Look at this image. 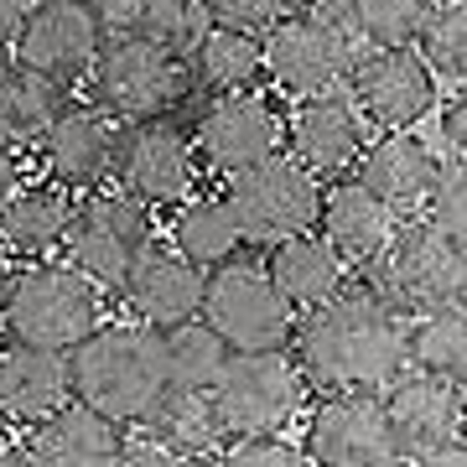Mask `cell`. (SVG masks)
<instances>
[{"label":"cell","mask_w":467,"mask_h":467,"mask_svg":"<svg viewBox=\"0 0 467 467\" xmlns=\"http://www.w3.org/2000/svg\"><path fill=\"white\" fill-rule=\"evenodd\" d=\"M291 343H296L301 379L327 395H379L410 364L400 312L368 285L333 291L327 301L296 312Z\"/></svg>","instance_id":"6da1fadb"},{"label":"cell","mask_w":467,"mask_h":467,"mask_svg":"<svg viewBox=\"0 0 467 467\" xmlns=\"http://www.w3.org/2000/svg\"><path fill=\"white\" fill-rule=\"evenodd\" d=\"M67 389L119 426L140 420L167 389L161 333L146 322H99L84 343L67 348Z\"/></svg>","instance_id":"7a4b0ae2"},{"label":"cell","mask_w":467,"mask_h":467,"mask_svg":"<svg viewBox=\"0 0 467 467\" xmlns=\"http://www.w3.org/2000/svg\"><path fill=\"white\" fill-rule=\"evenodd\" d=\"M462 244L431 229L426 218L405 213L384 239V250L364 260V285L395 312L426 317L441 306H462Z\"/></svg>","instance_id":"3957f363"},{"label":"cell","mask_w":467,"mask_h":467,"mask_svg":"<svg viewBox=\"0 0 467 467\" xmlns=\"http://www.w3.org/2000/svg\"><path fill=\"white\" fill-rule=\"evenodd\" d=\"M99 317H104L99 285L84 281L67 260L63 265L36 260V265L16 270L11 285H5V301H0V327L16 343L52 353H67L73 343H84L99 327Z\"/></svg>","instance_id":"277c9868"},{"label":"cell","mask_w":467,"mask_h":467,"mask_svg":"<svg viewBox=\"0 0 467 467\" xmlns=\"http://www.w3.org/2000/svg\"><path fill=\"white\" fill-rule=\"evenodd\" d=\"M187 94H192L187 63L146 42L140 32H104L88 57V99L119 125L161 119Z\"/></svg>","instance_id":"5b68a950"},{"label":"cell","mask_w":467,"mask_h":467,"mask_svg":"<svg viewBox=\"0 0 467 467\" xmlns=\"http://www.w3.org/2000/svg\"><path fill=\"white\" fill-rule=\"evenodd\" d=\"M223 202H229L234 223H239V239L250 244H275L285 234L317 229V208H322V177L306 171L291 156V150H270L250 167L229 171V187H223Z\"/></svg>","instance_id":"8992f818"},{"label":"cell","mask_w":467,"mask_h":467,"mask_svg":"<svg viewBox=\"0 0 467 467\" xmlns=\"http://www.w3.org/2000/svg\"><path fill=\"white\" fill-rule=\"evenodd\" d=\"M198 317L229 343V353L285 348L291 327H296L291 301L275 291L265 265H250V260H223V265H213V275H202Z\"/></svg>","instance_id":"52a82bcc"},{"label":"cell","mask_w":467,"mask_h":467,"mask_svg":"<svg viewBox=\"0 0 467 467\" xmlns=\"http://www.w3.org/2000/svg\"><path fill=\"white\" fill-rule=\"evenodd\" d=\"M63 244H67V265L84 281L119 296V281H125L130 260L150 244V208L135 202L130 192H119V187L115 192L88 187L84 198H73Z\"/></svg>","instance_id":"ba28073f"},{"label":"cell","mask_w":467,"mask_h":467,"mask_svg":"<svg viewBox=\"0 0 467 467\" xmlns=\"http://www.w3.org/2000/svg\"><path fill=\"white\" fill-rule=\"evenodd\" d=\"M213 405L229 436H270L301 410L306 379L296 358L285 348H260V353H229L223 374L213 379Z\"/></svg>","instance_id":"9c48e42d"},{"label":"cell","mask_w":467,"mask_h":467,"mask_svg":"<svg viewBox=\"0 0 467 467\" xmlns=\"http://www.w3.org/2000/svg\"><path fill=\"white\" fill-rule=\"evenodd\" d=\"M353 57H358V47H353L348 26L312 16V11H291L260 32V73L291 99L337 88L348 78Z\"/></svg>","instance_id":"30bf717a"},{"label":"cell","mask_w":467,"mask_h":467,"mask_svg":"<svg viewBox=\"0 0 467 467\" xmlns=\"http://www.w3.org/2000/svg\"><path fill=\"white\" fill-rule=\"evenodd\" d=\"M109 182L130 192L146 208H177L198 187V156L182 130H171L161 119H135L119 125L115 156H109Z\"/></svg>","instance_id":"8fae6325"},{"label":"cell","mask_w":467,"mask_h":467,"mask_svg":"<svg viewBox=\"0 0 467 467\" xmlns=\"http://www.w3.org/2000/svg\"><path fill=\"white\" fill-rule=\"evenodd\" d=\"M343 88L374 130H410L436 109V73L416 57V47H368L353 57Z\"/></svg>","instance_id":"7c38bea8"},{"label":"cell","mask_w":467,"mask_h":467,"mask_svg":"<svg viewBox=\"0 0 467 467\" xmlns=\"http://www.w3.org/2000/svg\"><path fill=\"white\" fill-rule=\"evenodd\" d=\"M312 467H405L379 395H327L306 420Z\"/></svg>","instance_id":"4fadbf2b"},{"label":"cell","mask_w":467,"mask_h":467,"mask_svg":"<svg viewBox=\"0 0 467 467\" xmlns=\"http://www.w3.org/2000/svg\"><path fill=\"white\" fill-rule=\"evenodd\" d=\"M281 146H285V115L254 88L213 94V104L202 109L198 130H192L198 167L218 171V177L250 167V161H260V156H270Z\"/></svg>","instance_id":"5bb4252c"},{"label":"cell","mask_w":467,"mask_h":467,"mask_svg":"<svg viewBox=\"0 0 467 467\" xmlns=\"http://www.w3.org/2000/svg\"><path fill=\"white\" fill-rule=\"evenodd\" d=\"M99 36V21L84 0H26V16L11 36V52H16V63L47 73L57 84H73L78 73H88Z\"/></svg>","instance_id":"9a60e30c"},{"label":"cell","mask_w":467,"mask_h":467,"mask_svg":"<svg viewBox=\"0 0 467 467\" xmlns=\"http://www.w3.org/2000/svg\"><path fill=\"white\" fill-rule=\"evenodd\" d=\"M364 115L353 109L348 88H322V94H301L285 115V146L306 171L317 177H348L358 150H364Z\"/></svg>","instance_id":"2e32d148"},{"label":"cell","mask_w":467,"mask_h":467,"mask_svg":"<svg viewBox=\"0 0 467 467\" xmlns=\"http://www.w3.org/2000/svg\"><path fill=\"white\" fill-rule=\"evenodd\" d=\"M119 119H109L99 104H63V115L52 119V130L36 140L47 156V177L67 192H88V187L109 182V156H115Z\"/></svg>","instance_id":"e0dca14e"},{"label":"cell","mask_w":467,"mask_h":467,"mask_svg":"<svg viewBox=\"0 0 467 467\" xmlns=\"http://www.w3.org/2000/svg\"><path fill=\"white\" fill-rule=\"evenodd\" d=\"M202 275H208V270H198L187 254L146 244V250L130 260V270H125L119 296L130 301V312L146 322V327L167 333V327H177V322L198 317V306H202Z\"/></svg>","instance_id":"ac0fdd59"},{"label":"cell","mask_w":467,"mask_h":467,"mask_svg":"<svg viewBox=\"0 0 467 467\" xmlns=\"http://www.w3.org/2000/svg\"><path fill=\"white\" fill-rule=\"evenodd\" d=\"M21 447L32 467H115L125 451V426L84 400H63L52 416L32 420V436Z\"/></svg>","instance_id":"d6986e66"},{"label":"cell","mask_w":467,"mask_h":467,"mask_svg":"<svg viewBox=\"0 0 467 467\" xmlns=\"http://www.w3.org/2000/svg\"><path fill=\"white\" fill-rule=\"evenodd\" d=\"M384 389H389L384 395V416H389V431L400 441L405 462L462 431V384L436 379V374H400Z\"/></svg>","instance_id":"ffe728a7"},{"label":"cell","mask_w":467,"mask_h":467,"mask_svg":"<svg viewBox=\"0 0 467 467\" xmlns=\"http://www.w3.org/2000/svg\"><path fill=\"white\" fill-rule=\"evenodd\" d=\"M353 167H358V182H364L389 213L405 218V213H416L420 202H426L441 161H436V150L426 146L416 130H384L374 146L358 150Z\"/></svg>","instance_id":"44dd1931"},{"label":"cell","mask_w":467,"mask_h":467,"mask_svg":"<svg viewBox=\"0 0 467 467\" xmlns=\"http://www.w3.org/2000/svg\"><path fill=\"white\" fill-rule=\"evenodd\" d=\"M67 353L32 348V343H5L0 348V420H32L52 416L67 400Z\"/></svg>","instance_id":"7402d4cb"},{"label":"cell","mask_w":467,"mask_h":467,"mask_svg":"<svg viewBox=\"0 0 467 467\" xmlns=\"http://www.w3.org/2000/svg\"><path fill=\"white\" fill-rule=\"evenodd\" d=\"M317 229L343 260L364 265V260H374V254L384 250V239L395 229V213H389L358 177H337L333 187H322Z\"/></svg>","instance_id":"603a6c76"},{"label":"cell","mask_w":467,"mask_h":467,"mask_svg":"<svg viewBox=\"0 0 467 467\" xmlns=\"http://www.w3.org/2000/svg\"><path fill=\"white\" fill-rule=\"evenodd\" d=\"M343 265L348 260L322 239V229H301V234H285V239L270 244L265 275L291 301V312H306V306L327 301L333 291H343V275H348Z\"/></svg>","instance_id":"cb8c5ba5"},{"label":"cell","mask_w":467,"mask_h":467,"mask_svg":"<svg viewBox=\"0 0 467 467\" xmlns=\"http://www.w3.org/2000/svg\"><path fill=\"white\" fill-rule=\"evenodd\" d=\"M67 213H73V192L47 182H21L11 198L0 202V244L26 260H47L63 244Z\"/></svg>","instance_id":"d4e9b609"},{"label":"cell","mask_w":467,"mask_h":467,"mask_svg":"<svg viewBox=\"0 0 467 467\" xmlns=\"http://www.w3.org/2000/svg\"><path fill=\"white\" fill-rule=\"evenodd\" d=\"M140 426H146V436L156 441V447L177 451V457H187V462L218 451L223 436H229L208 389H171V384L156 395V405L140 416Z\"/></svg>","instance_id":"484cf974"},{"label":"cell","mask_w":467,"mask_h":467,"mask_svg":"<svg viewBox=\"0 0 467 467\" xmlns=\"http://www.w3.org/2000/svg\"><path fill=\"white\" fill-rule=\"evenodd\" d=\"M67 84L36 73L26 63L0 67V140L5 146H36L52 130V119L63 115Z\"/></svg>","instance_id":"4316f807"},{"label":"cell","mask_w":467,"mask_h":467,"mask_svg":"<svg viewBox=\"0 0 467 467\" xmlns=\"http://www.w3.org/2000/svg\"><path fill=\"white\" fill-rule=\"evenodd\" d=\"M187 78L202 94H239L254 88L260 78V32H239V26H208L202 42L187 57Z\"/></svg>","instance_id":"83f0119b"},{"label":"cell","mask_w":467,"mask_h":467,"mask_svg":"<svg viewBox=\"0 0 467 467\" xmlns=\"http://www.w3.org/2000/svg\"><path fill=\"white\" fill-rule=\"evenodd\" d=\"M244 239H239V223H234L229 202L208 198V192H192V198L177 202V218H171V250L187 254L198 270H213L223 260H234Z\"/></svg>","instance_id":"f1b7e54d"},{"label":"cell","mask_w":467,"mask_h":467,"mask_svg":"<svg viewBox=\"0 0 467 467\" xmlns=\"http://www.w3.org/2000/svg\"><path fill=\"white\" fill-rule=\"evenodd\" d=\"M161 364H167L171 389H213V379L229 364V343L202 317L177 322V327L161 333Z\"/></svg>","instance_id":"f546056e"},{"label":"cell","mask_w":467,"mask_h":467,"mask_svg":"<svg viewBox=\"0 0 467 467\" xmlns=\"http://www.w3.org/2000/svg\"><path fill=\"white\" fill-rule=\"evenodd\" d=\"M405 353L416 358L420 374L462 384V374H467V317H462V306L426 312L416 327H405Z\"/></svg>","instance_id":"4dcf8cb0"},{"label":"cell","mask_w":467,"mask_h":467,"mask_svg":"<svg viewBox=\"0 0 467 467\" xmlns=\"http://www.w3.org/2000/svg\"><path fill=\"white\" fill-rule=\"evenodd\" d=\"M420 63L431 67L436 78H447V84L462 88L467 78V0H436L431 16L420 21Z\"/></svg>","instance_id":"1f68e13d"},{"label":"cell","mask_w":467,"mask_h":467,"mask_svg":"<svg viewBox=\"0 0 467 467\" xmlns=\"http://www.w3.org/2000/svg\"><path fill=\"white\" fill-rule=\"evenodd\" d=\"M208 26H213V16H208L202 0H146L130 32H140L146 42H156L161 52H171V57L187 63Z\"/></svg>","instance_id":"d6a6232c"},{"label":"cell","mask_w":467,"mask_h":467,"mask_svg":"<svg viewBox=\"0 0 467 467\" xmlns=\"http://www.w3.org/2000/svg\"><path fill=\"white\" fill-rule=\"evenodd\" d=\"M436 0H353V26L368 47H416L420 21Z\"/></svg>","instance_id":"836d02e7"},{"label":"cell","mask_w":467,"mask_h":467,"mask_svg":"<svg viewBox=\"0 0 467 467\" xmlns=\"http://www.w3.org/2000/svg\"><path fill=\"white\" fill-rule=\"evenodd\" d=\"M420 218H426L431 229H441L447 239L462 244V234H467V171H462V156H447V161L436 167V182H431V192H426V202H420Z\"/></svg>","instance_id":"e575fe53"},{"label":"cell","mask_w":467,"mask_h":467,"mask_svg":"<svg viewBox=\"0 0 467 467\" xmlns=\"http://www.w3.org/2000/svg\"><path fill=\"white\" fill-rule=\"evenodd\" d=\"M218 467H312L306 462V451L281 441V436H239L234 447L218 451Z\"/></svg>","instance_id":"d590c367"},{"label":"cell","mask_w":467,"mask_h":467,"mask_svg":"<svg viewBox=\"0 0 467 467\" xmlns=\"http://www.w3.org/2000/svg\"><path fill=\"white\" fill-rule=\"evenodd\" d=\"M202 5L218 26H239V32H265L296 11V0H202Z\"/></svg>","instance_id":"8d00e7d4"},{"label":"cell","mask_w":467,"mask_h":467,"mask_svg":"<svg viewBox=\"0 0 467 467\" xmlns=\"http://www.w3.org/2000/svg\"><path fill=\"white\" fill-rule=\"evenodd\" d=\"M84 5L94 11V21H99V32H130L146 0H84Z\"/></svg>","instance_id":"74e56055"},{"label":"cell","mask_w":467,"mask_h":467,"mask_svg":"<svg viewBox=\"0 0 467 467\" xmlns=\"http://www.w3.org/2000/svg\"><path fill=\"white\" fill-rule=\"evenodd\" d=\"M115 467H192V462H187V457H177V451H167V447H156V441H140V447L119 451Z\"/></svg>","instance_id":"f35d334b"},{"label":"cell","mask_w":467,"mask_h":467,"mask_svg":"<svg viewBox=\"0 0 467 467\" xmlns=\"http://www.w3.org/2000/svg\"><path fill=\"white\" fill-rule=\"evenodd\" d=\"M462 135H467V109H462V94L451 104H441V146L447 156H462Z\"/></svg>","instance_id":"ab89813d"},{"label":"cell","mask_w":467,"mask_h":467,"mask_svg":"<svg viewBox=\"0 0 467 467\" xmlns=\"http://www.w3.org/2000/svg\"><path fill=\"white\" fill-rule=\"evenodd\" d=\"M416 467H467V451H462V436H451V441H441V447L420 451V457H410Z\"/></svg>","instance_id":"60d3db41"},{"label":"cell","mask_w":467,"mask_h":467,"mask_svg":"<svg viewBox=\"0 0 467 467\" xmlns=\"http://www.w3.org/2000/svg\"><path fill=\"white\" fill-rule=\"evenodd\" d=\"M16 187H21V161H16V146H5V140H0V202L11 198Z\"/></svg>","instance_id":"b9f144b4"},{"label":"cell","mask_w":467,"mask_h":467,"mask_svg":"<svg viewBox=\"0 0 467 467\" xmlns=\"http://www.w3.org/2000/svg\"><path fill=\"white\" fill-rule=\"evenodd\" d=\"M21 16H26V0H0V47H11Z\"/></svg>","instance_id":"7bdbcfd3"},{"label":"cell","mask_w":467,"mask_h":467,"mask_svg":"<svg viewBox=\"0 0 467 467\" xmlns=\"http://www.w3.org/2000/svg\"><path fill=\"white\" fill-rule=\"evenodd\" d=\"M312 16H327V21H348L353 16V0H301Z\"/></svg>","instance_id":"ee69618b"},{"label":"cell","mask_w":467,"mask_h":467,"mask_svg":"<svg viewBox=\"0 0 467 467\" xmlns=\"http://www.w3.org/2000/svg\"><path fill=\"white\" fill-rule=\"evenodd\" d=\"M0 467H32V457L21 441H0Z\"/></svg>","instance_id":"f6af8a7d"},{"label":"cell","mask_w":467,"mask_h":467,"mask_svg":"<svg viewBox=\"0 0 467 467\" xmlns=\"http://www.w3.org/2000/svg\"><path fill=\"white\" fill-rule=\"evenodd\" d=\"M5 285H11V270H5V260H0V301H5Z\"/></svg>","instance_id":"bcb514c9"},{"label":"cell","mask_w":467,"mask_h":467,"mask_svg":"<svg viewBox=\"0 0 467 467\" xmlns=\"http://www.w3.org/2000/svg\"><path fill=\"white\" fill-rule=\"evenodd\" d=\"M0 348H5V327H0Z\"/></svg>","instance_id":"7dc6e473"}]
</instances>
